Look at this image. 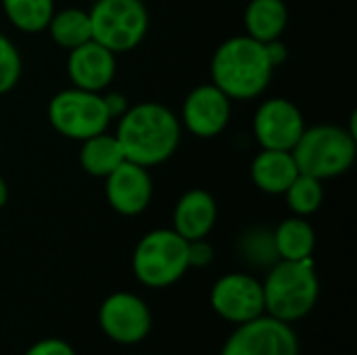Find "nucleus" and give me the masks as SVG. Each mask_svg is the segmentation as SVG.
<instances>
[{"label": "nucleus", "mask_w": 357, "mask_h": 355, "mask_svg": "<svg viewBox=\"0 0 357 355\" xmlns=\"http://www.w3.org/2000/svg\"><path fill=\"white\" fill-rule=\"evenodd\" d=\"M180 136L182 123L174 111L151 100L130 107L119 117L115 132L123 157L142 167H155L174 157Z\"/></svg>", "instance_id": "1"}, {"label": "nucleus", "mask_w": 357, "mask_h": 355, "mask_svg": "<svg viewBox=\"0 0 357 355\" xmlns=\"http://www.w3.org/2000/svg\"><path fill=\"white\" fill-rule=\"evenodd\" d=\"M274 67L266 46L249 36H232L218 46L211 59V84L230 100H251L266 92Z\"/></svg>", "instance_id": "2"}, {"label": "nucleus", "mask_w": 357, "mask_h": 355, "mask_svg": "<svg viewBox=\"0 0 357 355\" xmlns=\"http://www.w3.org/2000/svg\"><path fill=\"white\" fill-rule=\"evenodd\" d=\"M261 287L266 314L287 324L305 318L316 308L320 295V282L312 257L301 262L278 259L270 268Z\"/></svg>", "instance_id": "3"}, {"label": "nucleus", "mask_w": 357, "mask_h": 355, "mask_svg": "<svg viewBox=\"0 0 357 355\" xmlns=\"http://www.w3.org/2000/svg\"><path fill=\"white\" fill-rule=\"evenodd\" d=\"M291 153L299 174L324 182L351 169L357 155V136L341 126H312L303 130Z\"/></svg>", "instance_id": "4"}, {"label": "nucleus", "mask_w": 357, "mask_h": 355, "mask_svg": "<svg viewBox=\"0 0 357 355\" xmlns=\"http://www.w3.org/2000/svg\"><path fill=\"white\" fill-rule=\"evenodd\" d=\"M134 276L149 289H165L178 282L188 268V241L174 228L144 234L132 255Z\"/></svg>", "instance_id": "5"}, {"label": "nucleus", "mask_w": 357, "mask_h": 355, "mask_svg": "<svg viewBox=\"0 0 357 355\" xmlns=\"http://www.w3.org/2000/svg\"><path fill=\"white\" fill-rule=\"evenodd\" d=\"M88 15L92 40L115 54L136 48L149 31V10L142 0H96Z\"/></svg>", "instance_id": "6"}, {"label": "nucleus", "mask_w": 357, "mask_h": 355, "mask_svg": "<svg viewBox=\"0 0 357 355\" xmlns=\"http://www.w3.org/2000/svg\"><path fill=\"white\" fill-rule=\"evenodd\" d=\"M50 126L69 140H86L100 132H107L111 117L100 92L82 88H67L56 92L48 103Z\"/></svg>", "instance_id": "7"}, {"label": "nucleus", "mask_w": 357, "mask_h": 355, "mask_svg": "<svg viewBox=\"0 0 357 355\" xmlns=\"http://www.w3.org/2000/svg\"><path fill=\"white\" fill-rule=\"evenodd\" d=\"M222 355H299V341L291 324L264 314L238 324Z\"/></svg>", "instance_id": "8"}, {"label": "nucleus", "mask_w": 357, "mask_h": 355, "mask_svg": "<svg viewBox=\"0 0 357 355\" xmlns=\"http://www.w3.org/2000/svg\"><path fill=\"white\" fill-rule=\"evenodd\" d=\"M211 308L220 318L245 324L266 314L264 287L255 276L245 272L224 274L211 289Z\"/></svg>", "instance_id": "9"}, {"label": "nucleus", "mask_w": 357, "mask_h": 355, "mask_svg": "<svg viewBox=\"0 0 357 355\" xmlns=\"http://www.w3.org/2000/svg\"><path fill=\"white\" fill-rule=\"evenodd\" d=\"M100 331L115 343L134 345L151 333V310L134 293L119 291L109 295L98 310Z\"/></svg>", "instance_id": "10"}, {"label": "nucleus", "mask_w": 357, "mask_h": 355, "mask_svg": "<svg viewBox=\"0 0 357 355\" xmlns=\"http://www.w3.org/2000/svg\"><path fill=\"white\" fill-rule=\"evenodd\" d=\"M303 113L289 98H268L253 115V134L261 149L293 151L305 130Z\"/></svg>", "instance_id": "11"}, {"label": "nucleus", "mask_w": 357, "mask_h": 355, "mask_svg": "<svg viewBox=\"0 0 357 355\" xmlns=\"http://www.w3.org/2000/svg\"><path fill=\"white\" fill-rule=\"evenodd\" d=\"M230 113V98L213 84H201L188 92L180 123L197 138H213L226 130Z\"/></svg>", "instance_id": "12"}, {"label": "nucleus", "mask_w": 357, "mask_h": 355, "mask_svg": "<svg viewBox=\"0 0 357 355\" xmlns=\"http://www.w3.org/2000/svg\"><path fill=\"white\" fill-rule=\"evenodd\" d=\"M105 180L107 201L119 216H140L149 207L153 199V178L149 167L126 159Z\"/></svg>", "instance_id": "13"}, {"label": "nucleus", "mask_w": 357, "mask_h": 355, "mask_svg": "<svg viewBox=\"0 0 357 355\" xmlns=\"http://www.w3.org/2000/svg\"><path fill=\"white\" fill-rule=\"evenodd\" d=\"M117 59L107 46L96 40H88L69 50L67 56V75L75 88L102 92L115 77Z\"/></svg>", "instance_id": "14"}, {"label": "nucleus", "mask_w": 357, "mask_h": 355, "mask_svg": "<svg viewBox=\"0 0 357 355\" xmlns=\"http://www.w3.org/2000/svg\"><path fill=\"white\" fill-rule=\"evenodd\" d=\"M215 199L203 188H192L184 192L174 207V230L184 241L207 239V234L215 226Z\"/></svg>", "instance_id": "15"}, {"label": "nucleus", "mask_w": 357, "mask_h": 355, "mask_svg": "<svg viewBox=\"0 0 357 355\" xmlns=\"http://www.w3.org/2000/svg\"><path fill=\"white\" fill-rule=\"evenodd\" d=\"M253 184L268 195H284L291 182L299 176L297 163L291 151L261 149L251 161Z\"/></svg>", "instance_id": "16"}, {"label": "nucleus", "mask_w": 357, "mask_h": 355, "mask_svg": "<svg viewBox=\"0 0 357 355\" xmlns=\"http://www.w3.org/2000/svg\"><path fill=\"white\" fill-rule=\"evenodd\" d=\"M289 23V8L284 0H251L245 8L247 36L266 44L278 40Z\"/></svg>", "instance_id": "17"}, {"label": "nucleus", "mask_w": 357, "mask_h": 355, "mask_svg": "<svg viewBox=\"0 0 357 355\" xmlns=\"http://www.w3.org/2000/svg\"><path fill=\"white\" fill-rule=\"evenodd\" d=\"M274 245L280 259H289V262L310 259L316 247V232L305 218L293 216L276 226Z\"/></svg>", "instance_id": "18"}, {"label": "nucleus", "mask_w": 357, "mask_h": 355, "mask_svg": "<svg viewBox=\"0 0 357 355\" xmlns=\"http://www.w3.org/2000/svg\"><path fill=\"white\" fill-rule=\"evenodd\" d=\"M121 161H126V157L115 136L100 132L96 136L82 140L79 165L86 174L94 178H107Z\"/></svg>", "instance_id": "19"}, {"label": "nucleus", "mask_w": 357, "mask_h": 355, "mask_svg": "<svg viewBox=\"0 0 357 355\" xmlns=\"http://www.w3.org/2000/svg\"><path fill=\"white\" fill-rule=\"evenodd\" d=\"M52 42L59 46L71 50L88 40H92V27H90V15L82 8H63L54 10L48 27Z\"/></svg>", "instance_id": "20"}, {"label": "nucleus", "mask_w": 357, "mask_h": 355, "mask_svg": "<svg viewBox=\"0 0 357 355\" xmlns=\"http://www.w3.org/2000/svg\"><path fill=\"white\" fill-rule=\"evenodd\" d=\"M8 21L27 33H38L48 27L54 15V0H2Z\"/></svg>", "instance_id": "21"}, {"label": "nucleus", "mask_w": 357, "mask_h": 355, "mask_svg": "<svg viewBox=\"0 0 357 355\" xmlns=\"http://www.w3.org/2000/svg\"><path fill=\"white\" fill-rule=\"evenodd\" d=\"M287 197V205L295 216L307 218L312 213H316L322 203H324V186L322 180L307 176V174H299L291 186L284 190Z\"/></svg>", "instance_id": "22"}, {"label": "nucleus", "mask_w": 357, "mask_h": 355, "mask_svg": "<svg viewBox=\"0 0 357 355\" xmlns=\"http://www.w3.org/2000/svg\"><path fill=\"white\" fill-rule=\"evenodd\" d=\"M238 251L251 266L272 268L280 257L274 245V232L266 228H251L238 239Z\"/></svg>", "instance_id": "23"}, {"label": "nucleus", "mask_w": 357, "mask_h": 355, "mask_svg": "<svg viewBox=\"0 0 357 355\" xmlns=\"http://www.w3.org/2000/svg\"><path fill=\"white\" fill-rule=\"evenodd\" d=\"M21 71H23V61L17 46L4 33H0V96L17 86Z\"/></svg>", "instance_id": "24"}, {"label": "nucleus", "mask_w": 357, "mask_h": 355, "mask_svg": "<svg viewBox=\"0 0 357 355\" xmlns=\"http://www.w3.org/2000/svg\"><path fill=\"white\" fill-rule=\"evenodd\" d=\"M213 262V247L205 239L188 241V268H205Z\"/></svg>", "instance_id": "25"}, {"label": "nucleus", "mask_w": 357, "mask_h": 355, "mask_svg": "<svg viewBox=\"0 0 357 355\" xmlns=\"http://www.w3.org/2000/svg\"><path fill=\"white\" fill-rule=\"evenodd\" d=\"M25 355H75L73 347L63 339H42L33 343Z\"/></svg>", "instance_id": "26"}, {"label": "nucleus", "mask_w": 357, "mask_h": 355, "mask_svg": "<svg viewBox=\"0 0 357 355\" xmlns=\"http://www.w3.org/2000/svg\"><path fill=\"white\" fill-rule=\"evenodd\" d=\"M102 100H105V107H107L111 119H119L130 109L128 98L121 92H107V94H102Z\"/></svg>", "instance_id": "27"}, {"label": "nucleus", "mask_w": 357, "mask_h": 355, "mask_svg": "<svg viewBox=\"0 0 357 355\" xmlns=\"http://www.w3.org/2000/svg\"><path fill=\"white\" fill-rule=\"evenodd\" d=\"M264 46H266V54H268V59H270V63H272L274 69L280 67L287 61L289 52H287V46L282 44L280 38L278 40H272V42H266Z\"/></svg>", "instance_id": "28"}, {"label": "nucleus", "mask_w": 357, "mask_h": 355, "mask_svg": "<svg viewBox=\"0 0 357 355\" xmlns=\"http://www.w3.org/2000/svg\"><path fill=\"white\" fill-rule=\"evenodd\" d=\"M6 201H8V186H6V180L0 176V209L6 205Z\"/></svg>", "instance_id": "29"}, {"label": "nucleus", "mask_w": 357, "mask_h": 355, "mask_svg": "<svg viewBox=\"0 0 357 355\" xmlns=\"http://www.w3.org/2000/svg\"><path fill=\"white\" fill-rule=\"evenodd\" d=\"M90 2H96V0H90Z\"/></svg>", "instance_id": "30"}]
</instances>
